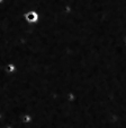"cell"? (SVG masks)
Masks as SVG:
<instances>
[{"label": "cell", "mask_w": 126, "mask_h": 128, "mask_svg": "<svg viewBox=\"0 0 126 128\" xmlns=\"http://www.w3.org/2000/svg\"><path fill=\"white\" fill-rule=\"evenodd\" d=\"M26 17H28V18H29L28 20H31V22H33V20H35L36 18H37V16H36V15L34 14V12H31V14H28Z\"/></svg>", "instance_id": "obj_1"}, {"label": "cell", "mask_w": 126, "mask_h": 128, "mask_svg": "<svg viewBox=\"0 0 126 128\" xmlns=\"http://www.w3.org/2000/svg\"><path fill=\"white\" fill-rule=\"evenodd\" d=\"M125 40H126V39H125Z\"/></svg>", "instance_id": "obj_2"}]
</instances>
